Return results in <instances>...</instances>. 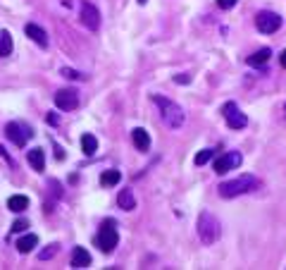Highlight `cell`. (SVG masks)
I'll return each instance as SVG.
<instances>
[{"label": "cell", "mask_w": 286, "mask_h": 270, "mask_svg": "<svg viewBox=\"0 0 286 270\" xmlns=\"http://www.w3.org/2000/svg\"><path fill=\"white\" fill-rule=\"evenodd\" d=\"M258 187H260V179L256 175H239L236 179L222 182L217 187V191H219L222 199H234V196H241V194H248V191H256Z\"/></svg>", "instance_id": "1"}, {"label": "cell", "mask_w": 286, "mask_h": 270, "mask_svg": "<svg viewBox=\"0 0 286 270\" xmlns=\"http://www.w3.org/2000/svg\"><path fill=\"white\" fill-rule=\"evenodd\" d=\"M153 103L160 108V117H163V122L167 125L170 129H179L181 125H184V110H181V105H177L174 101H170V98H165V96H153Z\"/></svg>", "instance_id": "2"}, {"label": "cell", "mask_w": 286, "mask_h": 270, "mask_svg": "<svg viewBox=\"0 0 286 270\" xmlns=\"http://www.w3.org/2000/svg\"><path fill=\"white\" fill-rule=\"evenodd\" d=\"M219 232H222L219 220H217L210 211H203V213L198 215V237H201V242L205 247L215 244L217 239H219Z\"/></svg>", "instance_id": "3"}, {"label": "cell", "mask_w": 286, "mask_h": 270, "mask_svg": "<svg viewBox=\"0 0 286 270\" xmlns=\"http://www.w3.org/2000/svg\"><path fill=\"white\" fill-rule=\"evenodd\" d=\"M119 244V232H117V223L112 218H108L105 223L101 225V230L96 234V247L101 249L103 254H112Z\"/></svg>", "instance_id": "4"}, {"label": "cell", "mask_w": 286, "mask_h": 270, "mask_svg": "<svg viewBox=\"0 0 286 270\" xmlns=\"http://www.w3.org/2000/svg\"><path fill=\"white\" fill-rule=\"evenodd\" d=\"M222 115H225L227 127L229 129H243L248 125V117L239 110V105L234 103V101H229V103L222 105Z\"/></svg>", "instance_id": "5"}, {"label": "cell", "mask_w": 286, "mask_h": 270, "mask_svg": "<svg viewBox=\"0 0 286 270\" xmlns=\"http://www.w3.org/2000/svg\"><path fill=\"white\" fill-rule=\"evenodd\" d=\"M55 105L62 112H72L79 108V91L77 88H60L55 94Z\"/></svg>", "instance_id": "6"}, {"label": "cell", "mask_w": 286, "mask_h": 270, "mask_svg": "<svg viewBox=\"0 0 286 270\" xmlns=\"http://www.w3.org/2000/svg\"><path fill=\"white\" fill-rule=\"evenodd\" d=\"M5 134H8V139L15 143V146H26V139L34 136V129L24 127L19 122H8V125H5Z\"/></svg>", "instance_id": "7"}, {"label": "cell", "mask_w": 286, "mask_h": 270, "mask_svg": "<svg viewBox=\"0 0 286 270\" xmlns=\"http://www.w3.org/2000/svg\"><path fill=\"white\" fill-rule=\"evenodd\" d=\"M256 26H258V32H263V34H274L279 26H281V17L274 15V12H270V10L258 12Z\"/></svg>", "instance_id": "8"}, {"label": "cell", "mask_w": 286, "mask_h": 270, "mask_svg": "<svg viewBox=\"0 0 286 270\" xmlns=\"http://www.w3.org/2000/svg\"><path fill=\"white\" fill-rule=\"evenodd\" d=\"M241 163H243V156H241L239 151H229V153H225V156H219V158L215 160V172L217 175H225V172H229V170H236Z\"/></svg>", "instance_id": "9"}, {"label": "cell", "mask_w": 286, "mask_h": 270, "mask_svg": "<svg viewBox=\"0 0 286 270\" xmlns=\"http://www.w3.org/2000/svg\"><path fill=\"white\" fill-rule=\"evenodd\" d=\"M81 24H84L88 32H98L101 29V12H98L96 5H91V3L81 5Z\"/></svg>", "instance_id": "10"}, {"label": "cell", "mask_w": 286, "mask_h": 270, "mask_svg": "<svg viewBox=\"0 0 286 270\" xmlns=\"http://www.w3.org/2000/svg\"><path fill=\"white\" fill-rule=\"evenodd\" d=\"M24 34H26L36 46L48 48V34H46V29H41L39 24H26V26H24Z\"/></svg>", "instance_id": "11"}, {"label": "cell", "mask_w": 286, "mask_h": 270, "mask_svg": "<svg viewBox=\"0 0 286 270\" xmlns=\"http://www.w3.org/2000/svg\"><path fill=\"white\" fill-rule=\"evenodd\" d=\"M26 160H29V165L36 172L46 170V153H43V148H31V151H26Z\"/></svg>", "instance_id": "12"}, {"label": "cell", "mask_w": 286, "mask_h": 270, "mask_svg": "<svg viewBox=\"0 0 286 270\" xmlns=\"http://www.w3.org/2000/svg\"><path fill=\"white\" fill-rule=\"evenodd\" d=\"M91 265V254L84 247H74L72 251V268H88Z\"/></svg>", "instance_id": "13"}, {"label": "cell", "mask_w": 286, "mask_h": 270, "mask_svg": "<svg viewBox=\"0 0 286 270\" xmlns=\"http://www.w3.org/2000/svg\"><path fill=\"white\" fill-rule=\"evenodd\" d=\"M132 139H134V146L139 148V151H148L150 148V134H148L143 127H136L132 132Z\"/></svg>", "instance_id": "14"}, {"label": "cell", "mask_w": 286, "mask_h": 270, "mask_svg": "<svg viewBox=\"0 0 286 270\" xmlns=\"http://www.w3.org/2000/svg\"><path fill=\"white\" fill-rule=\"evenodd\" d=\"M117 206L122 211H134L136 208V199H134V191L132 189H122L117 194Z\"/></svg>", "instance_id": "15"}, {"label": "cell", "mask_w": 286, "mask_h": 270, "mask_svg": "<svg viewBox=\"0 0 286 270\" xmlns=\"http://www.w3.org/2000/svg\"><path fill=\"white\" fill-rule=\"evenodd\" d=\"M8 208L12 213H24V211L29 208V199H26L24 194H15V196L8 199Z\"/></svg>", "instance_id": "16"}, {"label": "cell", "mask_w": 286, "mask_h": 270, "mask_svg": "<svg viewBox=\"0 0 286 270\" xmlns=\"http://www.w3.org/2000/svg\"><path fill=\"white\" fill-rule=\"evenodd\" d=\"M36 244H39V237H36V234H24L22 239H17V251H19V254H29V251L36 249Z\"/></svg>", "instance_id": "17"}, {"label": "cell", "mask_w": 286, "mask_h": 270, "mask_svg": "<svg viewBox=\"0 0 286 270\" xmlns=\"http://www.w3.org/2000/svg\"><path fill=\"white\" fill-rule=\"evenodd\" d=\"M270 55H272V50L270 48H260L258 53H253V55H248V60L246 63L250 65V67H263L267 60H270Z\"/></svg>", "instance_id": "18"}, {"label": "cell", "mask_w": 286, "mask_h": 270, "mask_svg": "<svg viewBox=\"0 0 286 270\" xmlns=\"http://www.w3.org/2000/svg\"><path fill=\"white\" fill-rule=\"evenodd\" d=\"M81 151H84L86 156H96V151H98V139L86 132V134L81 136Z\"/></svg>", "instance_id": "19"}, {"label": "cell", "mask_w": 286, "mask_h": 270, "mask_svg": "<svg viewBox=\"0 0 286 270\" xmlns=\"http://www.w3.org/2000/svg\"><path fill=\"white\" fill-rule=\"evenodd\" d=\"M122 182V172L119 170H105L101 175V184L103 187H115V184Z\"/></svg>", "instance_id": "20"}, {"label": "cell", "mask_w": 286, "mask_h": 270, "mask_svg": "<svg viewBox=\"0 0 286 270\" xmlns=\"http://www.w3.org/2000/svg\"><path fill=\"white\" fill-rule=\"evenodd\" d=\"M12 53V36L10 32H0V57H8Z\"/></svg>", "instance_id": "21"}, {"label": "cell", "mask_w": 286, "mask_h": 270, "mask_svg": "<svg viewBox=\"0 0 286 270\" xmlns=\"http://www.w3.org/2000/svg\"><path fill=\"white\" fill-rule=\"evenodd\" d=\"M212 156H215V151H212V148H205V151H201V153H196V158H194V163L196 165H205V163H208L210 158H212Z\"/></svg>", "instance_id": "22"}, {"label": "cell", "mask_w": 286, "mask_h": 270, "mask_svg": "<svg viewBox=\"0 0 286 270\" xmlns=\"http://www.w3.org/2000/svg\"><path fill=\"white\" fill-rule=\"evenodd\" d=\"M57 249H60V244H50L48 249H43V251H41L39 258H41V261H48V258H53V256L57 254Z\"/></svg>", "instance_id": "23"}, {"label": "cell", "mask_w": 286, "mask_h": 270, "mask_svg": "<svg viewBox=\"0 0 286 270\" xmlns=\"http://www.w3.org/2000/svg\"><path fill=\"white\" fill-rule=\"evenodd\" d=\"M62 77H67V79H84V74L72 70V67H62Z\"/></svg>", "instance_id": "24"}, {"label": "cell", "mask_w": 286, "mask_h": 270, "mask_svg": "<svg viewBox=\"0 0 286 270\" xmlns=\"http://www.w3.org/2000/svg\"><path fill=\"white\" fill-rule=\"evenodd\" d=\"M26 227H29V220L19 218V220H15V223H12V227H10V230H12V232H24Z\"/></svg>", "instance_id": "25"}, {"label": "cell", "mask_w": 286, "mask_h": 270, "mask_svg": "<svg viewBox=\"0 0 286 270\" xmlns=\"http://www.w3.org/2000/svg\"><path fill=\"white\" fill-rule=\"evenodd\" d=\"M239 0H217V5H219V10H232L234 5H236Z\"/></svg>", "instance_id": "26"}, {"label": "cell", "mask_w": 286, "mask_h": 270, "mask_svg": "<svg viewBox=\"0 0 286 270\" xmlns=\"http://www.w3.org/2000/svg\"><path fill=\"white\" fill-rule=\"evenodd\" d=\"M174 81H177V84H188V81H191V77H188V74H177V77H174Z\"/></svg>", "instance_id": "27"}, {"label": "cell", "mask_w": 286, "mask_h": 270, "mask_svg": "<svg viewBox=\"0 0 286 270\" xmlns=\"http://www.w3.org/2000/svg\"><path fill=\"white\" fill-rule=\"evenodd\" d=\"M0 156H3V158H5V160H8V163H10V165H12V167H15V160H12V156H10V153H8V151H5V148H3V146H0Z\"/></svg>", "instance_id": "28"}, {"label": "cell", "mask_w": 286, "mask_h": 270, "mask_svg": "<svg viewBox=\"0 0 286 270\" xmlns=\"http://www.w3.org/2000/svg\"><path fill=\"white\" fill-rule=\"evenodd\" d=\"M279 63H281V67L286 70V50H281V53H279Z\"/></svg>", "instance_id": "29"}, {"label": "cell", "mask_w": 286, "mask_h": 270, "mask_svg": "<svg viewBox=\"0 0 286 270\" xmlns=\"http://www.w3.org/2000/svg\"><path fill=\"white\" fill-rule=\"evenodd\" d=\"M46 122H50V125H57V115H46Z\"/></svg>", "instance_id": "30"}, {"label": "cell", "mask_w": 286, "mask_h": 270, "mask_svg": "<svg viewBox=\"0 0 286 270\" xmlns=\"http://www.w3.org/2000/svg\"><path fill=\"white\" fill-rule=\"evenodd\" d=\"M55 158H57V160H62V148H60V146H57V143H55Z\"/></svg>", "instance_id": "31"}, {"label": "cell", "mask_w": 286, "mask_h": 270, "mask_svg": "<svg viewBox=\"0 0 286 270\" xmlns=\"http://www.w3.org/2000/svg\"><path fill=\"white\" fill-rule=\"evenodd\" d=\"M146 3H148V0H139V5H146Z\"/></svg>", "instance_id": "32"}, {"label": "cell", "mask_w": 286, "mask_h": 270, "mask_svg": "<svg viewBox=\"0 0 286 270\" xmlns=\"http://www.w3.org/2000/svg\"><path fill=\"white\" fill-rule=\"evenodd\" d=\"M284 110H286V105H284Z\"/></svg>", "instance_id": "33"}]
</instances>
